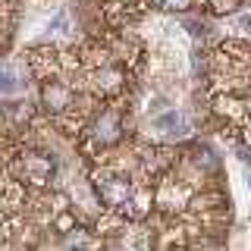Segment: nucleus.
<instances>
[{"instance_id":"obj_7","label":"nucleus","mask_w":251,"mask_h":251,"mask_svg":"<svg viewBox=\"0 0 251 251\" xmlns=\"http://www.w3.org/2000/svg\"><path fill=\"white\" fill-rule=\"evenodd\" d=\"M242 25H245V28H251V16H242Z\"/></svg>"},{"instance_id":"obj_5","label":"nucleus","mask_w":251,"mask_h":251,"mask_svg":"<svg viewBox=\"0 0 251 251\" xmlns=\"http://www.w3.org/2000/svg\"><path fill=\"white\" fill-rule=\"evenodd\" d=\"M19 88H22V82L16 78V73L10 66H3L0 69V94H19Z\"/></svg>"},{"instance_id":"obj_4","label":"nucleus","mask_w":251,"mask_h":251,"mask_svg":"<svg viewBox=\"0 0 251 251\" xmlns=\"http://www.w3.org/2000/svg\"><path fill=\"white\" fill-rule=\"evenodd\" d=\"M25 170L31 173V179H35V182H44L47 176H50V160H41V157H28L25 160Z\"/></svg>"},{"instance_id":"obj_2","label":"nucleus","mask_w":251,"mask_h":251,"mask_svg":"<svg viewBox=\"0 0 251 251\" xmlns=\"http://www.w3.org/2000/svg\"><path fill=\"white\" fill-rule=\"evenodd\" d=\"M154 129H160V132H182L185 129V120H182L179 110H167V113H160L154 120Z\"/></svg>"},{"instance_id":"obj_3","label":"nucleus","mask_w":251,"mask_h":251,"mask_svg":"<svg viewBox=\"0 0 251 251\" xmlns=\"http://www.w3.org/2000/svg\"><path fill=\"white\" fill-rule=\"evenodd\" d=\"M44 100H47V107H53V110L66 107L69 104V88H63V85H57V82L44 85Z\"/></svg>"},{"instance_id":"obj_1","label":"nucleus","mask_w":251,"mask_h":251,"mask_svg":"<svg viewBox=\"0 0 251 251\" xmlns=\"http://www.w3.org/2000/svg\"><path fill=\"white\" fill-rule=\"evenodd\" d=\"M98 188H100V198L107 204H113V207L126 204V198H129V185H126L123 179H104V182L98 179Z\"/></svg>"},{"instance_id":"obj_6","label":"nucleus","mask_w":251,"mask_h":251,"mask_svg":"<svg viewBox=\"0 0 251 251\" xmlns=\"http://www.w3.org/2000/svg\"><path fill=\"white\" fill-rule=\"evenodd\" d=\"M170 6H176V10H182V6H188V0H170Z\"/></svg>"}]
</instances>
